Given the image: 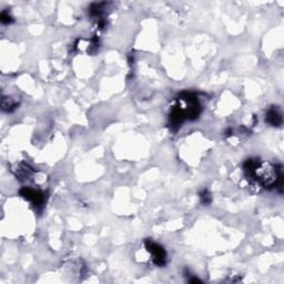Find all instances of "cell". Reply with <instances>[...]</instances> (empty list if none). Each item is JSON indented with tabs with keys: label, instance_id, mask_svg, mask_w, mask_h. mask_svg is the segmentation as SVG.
Masks as SVG:
<instances>
[{
	"label": "cell",
	"instance_id": "6da1fadb",
	"mask_svg": "<svg viewBox=\"0 0 284 284\" xmlns=\"http://www.w3.org/2000/svg\"><path fill=\"white\" fill-rule=\"evenodd\" d=\"M243 169L249 179L254 180L265 189H273L282 185L281 170L269 162L259 159H248Z\"/></svg>",
	"mask_w": 284,
	"mask_h": 284
},
{
	"label": "cell",
	"instance_id": "7a4b0ae2",
	"mask_svg": "<svg viewBox=\"0 0 284 284\" xmlns=\"http://www.w3.org/2000/svg\"><path fill=\"white\" fill-rule=\"evenodd\" d=\"M200 112L201 107L196 95L191 93H183L170 113V124L178 128L186 120L196 119Z\"/></svg>",
	"mask_w": 284,
	"mask_h": 284
},
{
	"label": "cell",
	"instance_id": "3957f363",
	"mask_svg": "<svg viewBox=\"0 0 284 284\" xmlns=\"http://www.w3.org/2000/svg\"><path fill=\"white\" fill-rule=\"evenodd\" d=\"M145 244H146L147 251L149 252L150 255L152 256V262H154L156 265L163 266L165 263H167V252H165L162 246L156 243L150 239L146 240Z\"/></svg>",
	"mask_w": 284,
	"mask_h": 284
},
{
	"label": "cell",
	"instance_id": "277c9868",
	"mask_svg": "<svg viewBox=\"0 0 284 284\" xmlns=\"http://www.w3.org/2000/svg\"><path fill=\"white\" fill-rule=\"evenodd\" d=\"M19 193L21 196H23V198L30 201L33 207H36L37 209H41L43 207V204H45L46 202L45 193L39 190L32 189V188L25 187L20 190Z\"/></svg>",
	"mask_w": 284,
	"mask_h": 284
},
{
	"label": "cell",
	"instance_id": "5b68a950",
	"mask_svg": "<svg viewBox=\"0 0 284 284\" xmlns=\"http://www.w3.org/2000/svg\"><path fill=\"white\" fill-rule=\"evenodd\" d=\"M265 121H268L271 126H281L282 125V112L278 107L270 108L265 116Z\"/></svg>",
	"mask_w": 284,
	"mask_h": 284
},
{
	"label": "cell",
	"instance_id": "8992f818",
	"mask_svg": "<svg viewBox=\"0 0 284 284\" xmlns=\"http://www.w3.org/2000/svg\"><path fill=\"white\" fill-rule=\"evenodd\" d=\"M18 107V102L14 98L2 97L1 99V109L6 112H12Z\"/></svg>",
	"mask_w": 284,
	"mask_h": 284
},
{
	"label": "cell",
	"instance_id": "52a82bcc",
	"mask_svg": "<svg viewBox=\"0 0 284 284\" xmlns=\"http://www.w3.org/2000/svg\"><path fill=\"white\" fill-rule=\"evenodd\" d=\"M0 21H1L2 25H10L14 23V18H12L9 11L3 10L1 11V15H0Z\"/></svg>",
	"mask_w": 284,
	"mask_h": 284
},
{
	"label": "cell",
	"instance_id": "ba28073f",
	"mask_svg": "<svg viewBox=\"0 0 284 284\" xmlns=\"http://www.w3.org/2000/svg\"><path fill=\"white\" fill-rule=\"evenodd\" d=\"M200 198H201V202L205 205H209L211 203L212 198H211V194H210V192L208 190H203L202 192L200 193Z\"/></svg>",
	"mask_w": 284,
	"mask_h": 284
}]
</instances>
